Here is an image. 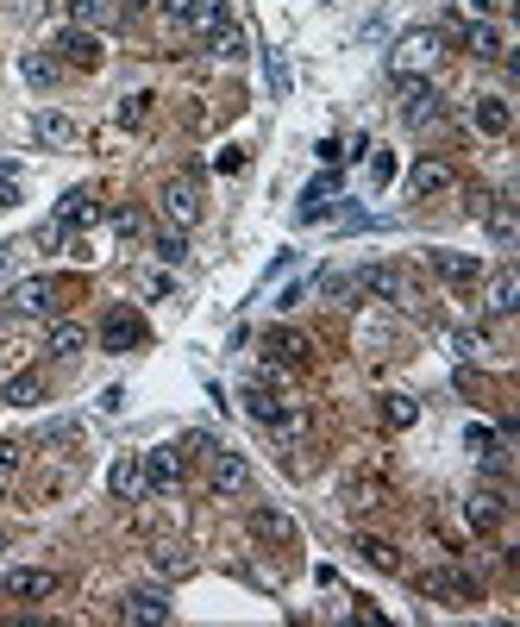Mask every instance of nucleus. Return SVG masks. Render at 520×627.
Wrapping results in <instances>:
<instances>
[{
  "label": "nucleus",
  "mask_w": 520,
  "mask_h": 627,
  "mask_svg": "<svg viewBox=\"0 0 520 627\" xmlns=\"http://www.w3.org/2000/svg\"><path fill=\"white\" fill-rule=\"evenodd\" d=\"M0 308H7L13 320H57V308H63V283H57V276H19V283H7Z\"/></svg>",
  "instance_id": "nucleus-1"
},
{
  "label": "nucleus",
  "mask_w": 520,
  "mask_h": 627,
  "mask_svg": "<svg viewBox=\"0 0 520 627\" xmlns=\"http://www.w3.org/2000/svg\"><path fill=\"white\" fill-rule=\"evenodd\" d=\"M157 13L170 19L176 32H195V38H214L220 26H232L226 0H157Z\"/></svg>",
  "instance_id": "nucleus-2"
},
{
  "label": "nucleus",
  "mask_w": 520,
  "mask_h": 627,
  "mask_svg": "<svg viewBox=\"0 0 520 627\" xmlns=\"http://www.w3.org/2000/svg\"><path fill=\"white\" fill-rule=\"evenodd\" d=\"M358 276V295H376V301H389V308H414V276L408 264H364V270H351Z\"/></svg>",
  "instance_id": "nucleus-3"
},
{
  "label": "nucleus",
  "mask_w": 520,
  "mask_h": 627,
  "mask_svg": "<svg viewBox=\"0 0 520 627\" xmlns=\"http://www.w3.org/2000/svg\"><path fill=\"white\" fill-rule=\"evenodd\" d=\"M157 207H163V220H170V226H201V214H207V195H201V182L195 176H170V182H163V189H157Z\"/></svg>",
  "instance_id": "nucleus-4"
},
{
  "label": "nucleus",
  "mask_w": 520,
  "mask_h": 627,
  "mask_svg": "<svg viewBox=\"0 0 520 627\" xmlns=\"http://www.w3.org/2000/svg\"><path fill=\"white\" fill-rule=\"evenodd\" d=\"M439 32L433 26H420V32H408V38H395V51H389V69L395 76H427V69L439 63Z\"/></svg>",
  "instance_id": "nucleus-5"
},
{
  "label": "nucleus",
  "mask_w": 520,
  "mask_h": 627,
  "mask_svg": "<svg viewBox=\"0 0 520 627\" xmlns=\"http://www.w3.org/2000/svg\"><path fill=\"white\" fill-rule=\"evenodd\" d=\"M420 590H427L433 602H445V609H470L483 590H477V577L470 571H458V565H445V571H427L420 577Z\"/></svg>",
  "instance_id": "nucleus-6"
},
{
  "label": "nucleus",
  "mask_w": 520,
  "mask_h": 627,
  "mask_svg": "<svg viewBox=\"0 0 520 627\" xmlns=\"http://www.w3.org/2000/svg\"><path fill=\"white\" fill-rule=\"evenodd\" d=\"M57 590H63V577L44 571V565H19V571H7V584H0L7 602H51Z\"/></svg>",
  "instance_id": "nucleus-7"
},
{
  "label": "nucleus",
  "mask_w": 520,
  "mask_h": 627,
  "mask_svg": "<svg viewBox=\"0 0 520 627\" xmlns=\"http://www.w3.org/2000/svg\"><path fill=\"white\" fill-rule=\"evenodd\" d=\"M207 483H214V496H245L251 490V464L239 452L214 446V452H207Z\"/></svg>",
  "instance_id": "nucleus-8"
},
{
  "label": "nucleus",
  "mask_w": 520,
  "mask_h": 627,
  "mask_svg": "<svg viewBox=\"0 0 520 627\" xmlns=\"http://www.w3.org/2000/svg\"><path fill=\"white\" fill-rule=\"evenodd\" d=\"M458 189V170L445 164V157H420V164L408 170V195L414 201H439V195H452Z\"/></svg>",
  "instance_id": "nucleus-9"
},
{
  "label": "nucleus",
  "mask_w": 520,
  "mask_h": 627,
  "mask_svg": "<svg viewBox=\"0 0 520 627\" xmlns=\"http://www.w3.org/2000/svg\"><path fill=\"white\" fill-rule=\"evenodd\" d=\"M401 120L408 126H433L439 120V88L427 76H401Z\"/></svg>",
  "instance_id": "nucleus-10"
},
{
  "label": "nucleus",
  "mask_w": 520,
  "mask_h": 627,
  "mask_svg": "<svg viewBox=\"0 0 520 627\" xmlns=\"http://www.w3.org/2000/svg\"><path fill=\"white\" fill-rule=\"evenodd\" d=\"M138 471H145V490H176L182 483V452L176 446H151V452H138Z\"/></svg>",
  "instance_id": "nucleus-11"
},
{
  "label": "nucleus",
  "mask_w": 520,
  "mask_h": 627,
  "mask_svg": "<svg viewBox=\"0 0 520 627\" xmlns=\"http://www.w3.org/2000/svg\"><path fill=\"white\" fill-rule=\"evenodd\" d=\"M51 51H57V63H76V69H101V38H94V32H82V26H63Z\"/></svg>",
  "instance_id": "nucleus-12"
},
{
  "label": "nucleus",
  "mask_w": 520,
  "mask_h": 627,
  "mask_svg": "<svg viewBox=\"0 0 520 627\" xmlns=\"http://www.w3.org/2000/svg\"><path fill=\"white\" fill-rule=\"evenodd\" d=\"M470 126H477L483 138H508V132H514L508 95H477V101H470Z\"/></svg>",
  "instance_id": "nucleus-13"
},
{
  "label": "nucleus",
  "mask_w": 520,
  "mask_h": 627,
  "mask_svg": "<svg viewBox=\"0 0 520 627\" xmlns=\"http://www.w3.org/2000/svg\"><path fill=\"white\" fill-rule=\"evenodd\" d=\"M101 345L107 352H138V345H145V320H138L132 308H113L101 320Z\"/></svg>",
  "instance_id": "nucleus-14"
},
{
  "label": "nucleus",
  "mask_w": 520,
  "mask_h": 627,
  "mask_svg": "<svg viewBox=\"0 0 520 627\" xmlns=\"http://www.w3.org/2000/svg\"><path fill=\"white\" fill-rule=\"evenodd\" d=\"M170 615H176V602L163 590H126L120 596V621H170Z\"/></svg>",
  "instance_id": "nucleus-15"
},
{
  "label": "nucleus",
  "mask_w": 520,
  "mask_h": 627,
  "mask_svg": "<svg viewBox=\"0 0 520 627\" xmlns=\"http://www.w3.org/2000/svg\"><path fill=\"white\" fill-rule=\"evenodd\" d=\"M251 533H257V540H276V546H295V540H301L295 515H282V508H270V502L251 508Z\"/></svg>",
  "instance_id": "nucleus-16"
},
{
  "label": "nucleus",
  "mask_w": 520,
  "mask_h": 627,
  "mask_svg": "<svg viewBox=\"0 0 520 627\" xmlns=\"http://www.w3.org/2000/svg\"><path fill=\"white\" fill-rule=\"evenodd\" d=\"M264 352H270V364L301 370L307 358H314V345H307V333H295V327H276V333H264Z\"/></svg>",
  "instance_id": "nucleus-17"
},
{
  "label": "nucleus",
  "mask_w": 520,
  "mask_h": 627,
  "mask_svg": "<svg viewBox=\"0 0 520 627\" xmlns=\"http://www.w3.org/2000/svg\"><path fill=\"white\" fill-rule=\"evenodd\" d=\"M483 308H489L495 320L520 308V270H514V264H502V270L489 276V289H483Z\"/></svg>",
  "instance_id": "nucleus-18"
},
{
  "label": "nucleus",
  "mask_w": 520,
  "mask_h": 627,
  "mask_svg": "<svg viewBox=\"0 0 520 627\" xmlns=\"http://www.w3.org/2000/svg\"><path fill=\"white\" fill-rule=\"evenodd\" d=\"M464 521L477 527V533H495V527L508 521V496H502V490H477V496L464 502Z\"/></svg>",
  "instance_id": "nucleus-19"
},
{
  "label": "nucleus",
  "mask_w": 520,
  "mask_h": 627,
  "mask_svg": "<svg viewBox=\"0 0 520 627\" xmlns=\"http://www.w3.org/2000/svg\"><path fill=\"white\" fill-rule=\"evenodd\" d=\"M433 270L445 276L452 289H470V283H483V258H470V251H433Z\"/></svg>",
  "instance_id": "nucleus-20"
},
{
  "label": "nucleus",
  "mask_w": 520,
  "mask_h": 627,
  "mask_svg": "<svg viewBox=\"0 0 520 627\" xmlns=\"http://www.w3.org/2000/svg\"><path fill=\"white\" fill-rule=\"evenodd\" d=\"M107 490H113V502H138V496H145V471H138V452H120V458H113Z\"/></svg>",
  "instance_id": "nucleus-21"
},
{
  "label": "nucleus",
  "mask_w": 520,
  "mask_h": 627,
  "mask_svg": "<svg viewBox=\"0 0 520 627\" xmlns=\"http://www.w3.org/2000/svg\"><path fill=\"white\" fill-rule=\"evenodd\" d=\"M0 402L7 408H38L44 402V370H13V377L0 383Z\"/></svg>",
  "instance_id": "nucleus-22"
},
{
  "label": "nucleus",
  "mask_w": 520,
  "mask_h": 627,
  "mask_svg": "<svg viewBox=\"0 0 520 627\" xmlns=\"http://www.w3.org/2000/svg\"><path fill=\"white\" fill-rule=\"evenodd\" d=\"M44 352H51V358H82V352H88V327H82V320H51Z\"/></svg>",
  "instance_id": "nucleus-23"
},
{
  "label": "nucleus",
  "mask_w": 520,
  "mask_h": 627,
  "mask_svg": "<svg viewBox=\"0 0 520 627\" xmlns=\"http://www.w3.org/2000/svg\"><path fill=\"white\" fill-rule=\"evenodd\" d=\"M464 44H470V57H477V63H502V57H508L502 26H489V19H477V26L464 32Z\"/></svg>",
  "instance_id": "nucleus-24"
},
{
  "label": "nucleus",
  "mask_w": 520,
  "mask_h": 627,
  "mask_svg": "<svg viewBox=\"0 0 520 627\" xmlns=\"http://www.w3.org/2000/svg\"><path fill=\"white\" fill-rule=\"evenodd\" d=\"M120 19V0H69V26H82V32H101Z\"/></svg>",
  "instance_id": "nucleus-25"
},
{
  "label": "nucleus",
  "mask_w": 520,
  "mask_h": 627,
  "mask_svg": "<svg viewBox=\"0 0 520 627\" xmlns=\"http://www.w3.org/2000/svg\"><path fill=\"white\" fill-rule=\"evenodd\" d=\"M32 138H38V145H69V138H76V120L57 113V107H38L32 113Z\"/></svg>",
  "instance_id": "nucleus-26"
},
{
  "label": "nucleus",
  "mask_w": 520,
  "mask_h": 627,
  "mask_svg": "<svg viewBox=\"0 0 520 627\" xmlns=\"http://www.w3.org/2000/svg\"><path fill=\"white\" fill-rule=\"evenodd\" d=\"M63 232H82L88 220H94V189H69L63 201H57V214H51Z\"/></svg>",
  "instance_id": "nucleus-27"
},
{
  "label": "nucleus",
  "mask_w": 520,
  "mask_h": 627,
  "mask_svg": "<svg viewBox=\"0 0 520 627\" xmlns=\"http://www.w3.org/2000/svg\"><path fill=\"white\" fill-rule=\"evenodd\" d=\"M333 195H339V182H333V176H320V182H314V189H307V195H301V207H295V220H301V226H307V220H326V214H333Z\"/></svg>",
  "instance_id": "nucleus-28"
},
{
  "label": "nucleus",
  "mask_w": 520,
  "mask_h": 627,
  "mask_svg": "<svg viewBox=\"0 0 520 627\" xmlns=\"http://www.w3.org/2000/svg\"><path fill=\"white\" fill-rule=\"evenodd\" d=\"M19 76H26L38 95H44V88H57V57H44V51H19Z\"/></svg>",
  "instance_id": "nucleus-29"
},
{
  "label": "nucleus",
  "mask_w": 520,
  "mask_h": 627,
  "mask_svg": "<svg viewBox=\"0 0 520 627\" xmlns=\"http://www.w3.org/2000/svg\"><path fill=\"white\" fill-rule=\"evenodd\" d=\"M151 251H157V264H182V258H188V232H182V226L151 232Z\"/></svg>",
  "instance_id": "nucleus-30"
},
{
  "label": "nucleus",
  "mask_w": 520,
  "mask_h": 627,
  "mask_svg": "<svg viewBox=\"0 0 520 627\" xmlns=\"http://www.w3.org/2000/svg\"><path fill=\"white\" fill-rule=\"evenodd\" d=\"M420 421V402L414 396H383V427L401 433V427H414Z\"/></svg>",
  "instance_id": "nucleus-31"
},
{
  "label": "nucleus",
  "mask_w": 520,
  "mask_h": 627,
  "mask_svg": "<svg viewBox=\"0 0 520 627\" xmlns=\"http://www.w3.org/2000/svg\"><path fill=\"white\" fill-rule=\"evenodd\" d=\"M358 559H364V565H376V571H401V552H395L389 540H370V533L358 540Z\"/></svg>",
  "instance_id": "nucleus-32"
},
{
  "label": "nucleus",
  "mask_w": 520,
  "mask_h": 627,
  "mask_svg": "<svg viewBox=\"0 0 520 627\" xmlns=\"http://www.w3.org/2000/svg\"><path fill=\"white\" fill-rule=\"evenodd\" d=\"M514 232H520V226H514L508 195H495V207H489V239H495V245H514Z\"/></svg>",
  "instance_id": "nucleus-33"
},
{
  "label": "nucleus",
  "mask_w": 520,
  "mask_h": 627,
  "mask_svg": "<svg viewBox=\"0 0 520 627\" xmlns=\"http://www.w3.org/2000/svg\"><path fill=\"white\" fill-rule=\"evenodd\" d=\"M19 471H26V446H19V439H0V490H7Z\"/></svg>",
  "instance_id": "nucleus-34"
},
{
  "label": "nucleus",
  "mask_w": 520,
  "mask_h": 627,
  "mask_svg": "<svg viewBox=\"0 0 520 627\" xmlns=\"http://www.w3.org/2000/svg\"><path fill=\"white\" fill-rule=\"evenodd\" d=\"M383 496H389V490H383L376 477H358V483L345 490V502H351V508H383Z\"/></svg>",
  "instance_id": "nucleus-35"
},
{
  "label": "nucleus",
  "mask_w": 520,
  "mask_h": 627,
  "mask_svg": "<svg viewBox=\"0 0 520 627\" xmlns=\"http://www.w3.org/2000/svg\"><path fill=\"white\" fill-rule=\"evenodd\" d=\"M214 57L239 63V57H245V32H239V26H220V32H214Z\"/></svg>",
  "instance_id": "nucleus-36"
},
{
  "label": "nucleus",
  "mask_w": 520,
  "mask_h": 627,
  "mask_svg": "<svg viewBox=\"0 0 520 627\" xmlns=\"http://www.w3.org/2000/svg\"><path fill=\"white\" fill-rule=\"evenodd\" d=\"M151 565H157V571H170V577H182V571H188V552L163 540V546H151Z\"/></svg>",
  "instance_id": "nucleus-37"
},
{
  "label": "nucleus",
  "mask_w": 520,
  "mask_h": 627,
  "mask_svg": "<svg viewBox=\"0 0 520 627\" xmlns=\"http://www.w3.org/2000/svg\"><path fill=\"white\" fill-rule=\"evenodd\" d=\"M151 101H157V95H126V107H120V126H145V120H151Z\"/></svg>",
  "instance_id": "nucleus-38"
},
{
  "label": "nucleus",
  "mask_w": 520,
  "mask_h": 627,
  "mask_svg": "<svg viewBox=\"0 0 520 627\" xmlns=\"http://www.w3.org/2000/svg\"><path fill=\"white\" fill-rule=\"evenodd\" d=\"M113 232H120V239H145V214H138V207H120V214H113Z\"/></svg>",
  "instance_id": "nucleus-39"
},
{
  "label": "nucleus",
  "mask_w": 520,
  "mask_h": 627,
  "mask_svg": "<svg viewBox=\"0 0 520 627\" xmlns=\"http://www.w3.org/2000/svg\"><path fill=\"white\" fill-rule=\"evenodd\" d=\"M132 7H145V0H132Z\"/></svg>",
  "instance_id": "nucleus-40"
},
{
  "label": "nucleus",
  "mask_w": 520,
  "mask_h": 627,
  "mask_svg": "<svg viewBox=\"0 0 520 627\" xmlns=\"http://www.w3.org/2000/svg\"><path fill=\"white\" fill-rule=\"evenodd\" d=\"M0 552H7V540H0Z\"/></svg>",
  "instance_id": "nucleus-41"
}]
</instances>
